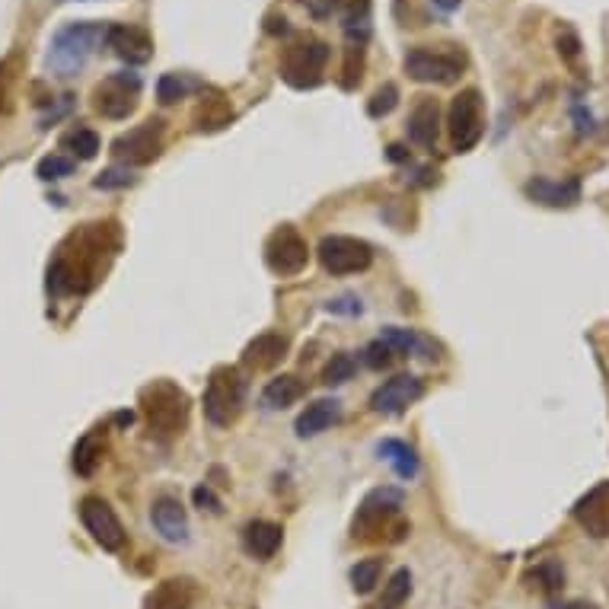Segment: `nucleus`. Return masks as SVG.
I'll return each instance as SVG.
<instances>
[{
  "instance_id": "obj_8",
  "label": "nucleus",
  "mask_w": 609,
  "mask_h": 609,
  "mask_svg": "<svg viewBox=\"0 0 609 609\" xmlns=\"http://www.w3.org/2000/svg\"><path fill=\"white\" fill-rule=\"evenodd\" d=\"M447 131H450V144H453L456 154H469V150L482 141L485 109H482L479 90H463V93L453 96L450 115H447Z\"/></svg>"
},
{
  "instance_id": "obj_16",
  "label": "nucleus",
  "mask_w": 609,
  "mask_h": 609,
  "mask_svg": "<svg viewBox=\"0 0 609 609\" xmlns=\"http://www.w3.org/2000/svg\"><path fill=\"white\" fill-rule=\"evenodd\" d=\"M574 520L581 523V530L594 539H609V482H600L597 488L574 504Z\"/></svg>"
},
{
  "instance_id": "obj_47",
  "label": "nucleus",
  "mask_w": 609,
  "mask_h": 609,
  "mask_svg": "<svg viewBox=\"0 0 609 609\" xmlns=\"http://www.w3.org/2000/svg\"><path fill=\"white\" fill-rule=\"evenodd\" d=\"M558 609H597V606L587 603V600H574V603H565V606H558Z\"/></svg>"
},
{
  "instance_id": "obj_25",
  "label": "nucleus",
  "mask_w": 609,
  "mask_h": 609,
  "mask_svg": "<svg viewBox=\"0 0 609 609\" xmlns=\"http://www.w3.org/2000/svg\"><path fill=\"white\" fill-rule=\"evenodd\" d=\"M380 338L383 342L393 348L396 354H418V358H437L434 354V345L428 342L425 335H418L415 329H399V326H389V329H383L380 332Z\"/></svg>"
},
{
  "instance_id": "obj_44",
  "label": "nucleus",
  "mask_w": 609,
  "mask_h": 609,
  "mask_svg": "<svg viewBox=\"0 0 609 609\" xmlns=\"http://www.w3.org/2000/svg\"><path fill=\"white\" fill-rule=\"evenodd\" d=\"M10 90H13V61H0V109H7Z\"/></svg>"
},
{
  "instance_id": "obj_23",
  "label": "nucleus",
  "mask_w": 609,
  "mask_h": 609,
  "mask_svg": "<svg viewBox=\"0 0 609 609\" xmlns=\"http://www.w3.org/2000/svg\"><path fill=\"white\" fill-rule=\"evenodd\" d=\"M342 418V402L338 399H316L297 418V437H316L329 431L335 421Z\"/></svg>"
},
{
  "instance_id": "obj_26",
  "label": "nucleus",
  "mask_w": 609,
  "mask_h": 609,
  "mask_svg": "<svg viewBox=\"0 0 609 609\" xmlns=\"http://www.w3.org/2000/svg\"><path fill=\"white\" fill-rule=\"evenodd\" d=\"M303 396V383L294 374H281L275 380H268V386L262 389V405L265 409H287Z\"/></svg>"
},
{
  "instance_id": "obj_9",
  "label": "nucleus",
  "mask_w": 609,
  "mask_h": 609,
  "mask_svg": "<svg viewBox=\"0 0 609 609\" xmlns=\"http://www.w3.org/2000/svg\"><path fill=\"white\" fill-rule=\"evenodd\" d=\"M316 256H319V265L335 278L358 275L374 265V249L364 240H358V236H323Z\"/></svg>"
},
{
  "instance_id": "obj_45",
  "label": "nucleus",
  "mask_w": 609,
  "mask_h": 609,
  "mask_svg": "<svg viewBox=\"0 0 609 609\" xmlns=\"http://www.w3.org/2000/svg\"><path fill=\"white\" fill-rule=\"evenodd\" d=\"M389 160H393V163L409 160V150H405L402 144H389Z\"/></svg>"
},
{
  "instance_id": "obj_15",
  "label": "nucleus",
  "mask_w": 609,
  "mask_h": 609,
  "mask_svg": "<svg viewBox=\"0 0 609 609\" xmlns=\"http://www.w3.org/2000/svg\"><path fill=\"white\" fill-rule=\"evenodd\" d=\"M106 42L112 52L128 64H147L150 55H154V39H150V32L141 26L115 23L106 29Z\"/></svg>"
},
{
  "instance_id": "obj_2",
  "label": "nucleus",
  "mask_w": 609,
  "mask_h": 609,
  "mask_svg": "<svg viewBox=\"0 0 609 609\" xmlns=\"http://www.w3.org/2000/svg\"><path fill=\"white\" fill-rule=\"evenodd\" d=\"M412 523L402 517V492L377 488L370 492L351 520V536L367 546H396L409 536Z\"/></svg>"
},
{
  "instance_id": "obj_36",
  "label": "nucleus",
  "mask_w": 609,
  "mask_h": 609,
  "mask_svg": "<svg viewBox=\"0 0 609 609\" xmlns=\"http://www.w3.org/2000/svg\"><path fill=\"white\" fill-rule=\"evenodd\" d=\"M74 160L71 157H61V154H48V157H42L39 160V166H36V176L42 179V182H58V179H67L74 173Z\"/></svg>"
},
{
  "instance_id": "obj_11",
  "label": "nucleus",
  "mask_w": 609,
  "mask_h": 609,
  "mask_svg": "<svg viewBox=\"0 0 609 609\" xmlns=\"http://www.w3.org/2000/svg\"><path fill=\"white\" fill-rule=\"evenodd\" d=\"M138 96H141V77L131 74V71H122V74L106 77L93 90V109L103 118L122 122V118H128L134 109H138Z\"/></svg>"
},
{
  "instance_id": "obj_30",
  "label": "nucleus",
  "mask_w": 609,
  "mask_h": 609,
  "mask_svg": "<svg viewBox=\"0 0 609 609\" xmlns=\"http://www.w3.org/2000/svg\"><path fill=\"white\" fill-rule=\"evenodd\" d=\"M192 90H198V80L185 77V74H163L157 83V99L163 106H173L179 99H185Z\"/></svg>"
},
{
  "instance_id": "obj_39",
  "label": "nucleus",
  "mask_w": 609,
  "mask_h": 609,
  "mask_svg": "<svg viewBox=\"0 0 609 609\" xmlns=\"http://www.w3.org/2000/svg\"><path fill=\"white\" fill-rule=\"evenodd\" d=\"M93 185H96V189H103V192H109V189H128V185H134V176L128 173V166L125 169L112 166V169H106V173H99L93 179Z\"/></svg>"
},
{
  "instance_id": "obj_33",
  "label": "nucleus",
  "mask_w": 609,
  "mask_h": 609,
  "mask_svg": "<svg viewBox=\"0 0 609 609\" xmlns=\"http://www.w3.org/2000/svg\"><path fill=\"white\" fill-rule=\"evenodd\" d=\"M64 147L71 150L77 160H93L99 154V134L90 128H77L64 138Z\"/></svg>"
},
{
  "instance_id": "obj_5",
  "label": "nucleus",
  "mask_w": 609,
  "mask_h": 609,
  "mask_svg": "<svg viewBox=\"0 0 609 609\" xmlns=\"http://www.w3.org/2000/svg\"><path fill=\"white\" fill-rule=\"evenodd\" d=\"M466 55L456 45H418L405 55V74L418 83H437V87H450L463 77Z\"/></svg>"
},
{
  "instance_id": "obj_3",
  "label": "nucleus",
  "mask_w": 609,
  "mask_h": 609,
  "mask_svg": "<svg viewBox=\"0 0 609 609\" xmlns=\"http://www.w3.org/2000/svg\"><path fill=\"white\" fill-rule=\"evenodd\" d=\"M189 396L173 380H154L141 389V412L147 418V428L160 441H169L189 425Z\"/></svg>"
},
{
  "instance_id": "obj_22",
  "label": "nucleus",
  "mask_w": 609,
  "mask_h": 609,
  "mask_svg": "<svg viewBox=\"0 0 609 609\" xmlns=\"http://www.w3.org/2000/svg\"><path fill=\"white\" fill-rule=\"evenodd\" d=\"M284 354H287V338L281 332H262L246 345L243 364L252 370H272L284 361Z\"/></svg>"
},
{
  "instance_id": "obj_18",
  "label": "nucleus",
  "mask_w": 609,
  "mask_h": 609,
  "mask_svg": "<svg viewBox=\"0 0 609 609\" xmlns=\"http://www.w3.org/2000/svg\"><path fill=\"white\" fill-rule=\"evenodd\" d=\"M530 201L536 205H546V208H574L581 201V182L578 179H546V176H536L523 185Z\"/></svg>"
},
{
  "instance_id": "obj_12",
  "label": "nucleus",
  "mask_w": 609,
  "mask_h": 609,
  "mask_svg": "<svg viewBox=\"0 0 609 609\" xmlns=\"http://www.w3.org/2000/svg\"><path fill=\"white\" fill-rule=\"evenodd\" d=\"M307 262H310V246L297 227L284 224L265 240V265L272 268L275 275L281 278L300 275L303 268H307Z\"/></svg>"
},
{
  "instance_id": "obj_27",
  "label": "nucleus",
  "mask_w": 609,
  "mask_h": 609,
  "mask_svg": "<svg viewBox=\"0 0 609 609\" xmlns=\"http://www.w3.org/2000/svg\"><path fill=\"white\" fill-rule=\"evenodd\" d=\"M377 453L383 456V460L396 469V476L402 479H415L418 476V456L415 450L405 444V441H396V437H389V441H383L377 447Z\"/></svg>"
},
{
  "instance_id": "obj_37",
  "label": "nucleus",
  "mask_w": 609,
  "mask_h": 609,
  "mask_svg": "<svg viewBox=\"0 0 609 609\" xmlns=\"http://www.w3.org/2000/svg\"><path fill=\"white\" fill-rule=\"evenodd\" d=\"M396 103H399L396 83H386V87H380V90L374 93V99H370L367 112H370V118H383V115H389V112L396 109Z\"/></svg>"
},
{
  "instance_id": "obj_19",
  "label": "nucleus",
  "mask_w": 609,
  "mask_h": 609,
  "mask_svg": "<svg viewBox=\"0 0 609 609\" xmlns=\"http://www.w3.org/2000/svg\"><path fill=\"white\" fill-rule=\"evenodd\" d=\"M198 587L192 578H166L147 594L144 609H195Z\"/></svg>"
},
{
  "instance_id": "obj_40",
  "label": "nucleus",
  "mask_w": 609,
  "mask_h": 609,
  "mask_svg": "<svg viewBox=\"0 0 609 609\" xmlns=\"http://www.w3.org/2000/svg\"><path fill=\"white\" fill-rule=\"evenodd\" d=\"M192 498H195V507H201V511H211V514H221L224 511V504H221V498L211 492V485H198L195 492H192Z\"/></svg>"
},
{
  "instance_id": "obj_20",
  "label": "nucleus",
  "mask_w": 609,
  "mask_h": 609,
  "mask_svg": "<svg viewBox=\"0 0 609 609\" xmlns=\"http://www.w3.org/2000/svg\"><path fill=\"white\" fill-rule=\"evenodd\" d=\"M437 134H441V106H437V99L421 96L409 115V141L431 150L437 144Z\"/></svg>"
},
{
  "instance_id": "obj_34",
  "label": "nucleus",
  "mask_w": 609,
  "mask_h": 609,
  "mask_svg": "<svg viewBox=\"0 0 609 609\" xmlns=\"http://www.w3.org/2000/svg\"><path fill=\"white\" fill-rule=\"evenodd\" d=\"M354 370H358V361H354L348 351H338V354H332V361L323 370V383L326 386H342V383H348L354 377Z\"/></svg>"
},
{
  "instance_id": "obj_7",
  "label": "nucleus",
  "mask_w": 609,
  "mask_h": 609,
  "mask_svg": "<svg viewBox=\"0 0 609 609\" xmlns=\"http://www.w3.org/2000/svg\"><path fill=\"white\" fill-rule=\"evenodd\" d=\"M329 64V45L319 39H300L284 48L281 55V77L294 90H316L323 83Z\"/></svg>"
},
{
  "instance_id": "obj_17",
  "label": "nucleus",
  "mask_w": 609,
  "mask_h": 609,
  "mask_svg": "<svg viewBox=\"0 0 609 609\" xmlns=\"http://www.w3.org/2000/svg\"><path fill=\"white\" fill-rule=\"evenodd\" d=\"M150 523H154V530L166 543H189V514H185L179 498L160 495L150 504Z\"/></svg>"
},
{
  "instance_id": "obj_28",
  "label": "nucleus",
  "mask_w": 609,
  "mask_h": 609,
  "mask_svg": "<svg viewBox=\"0 0 609 609\" xmlns=\"http://www.w3.org/2000/svg\"><path fill=\"white\" fill-rule=\"evenodd\" d=\"M412 594V571L409 568H399L393 571V578L386 581L383 587V597L377 603H370L367 609H399Z\"/></svg>"
},
{
  "instance_id": "obj_24",
  "label": "nucleus",
  "mask_w": 609,
  "mask_h": 609,
  "mask_svg": "<svg viewBox=\"0 0 609 609\" xmlns=\"http://www.w3.org/2000/svg\"><path fill=\"white\" fill-rule=\"evenodd\" d=\"M230 118H233V109H230V103H227L224 93L211 90L208 96H201V103H198V109H195L198 131H217V128L230 125Z\"/></svg>"
},
{
  "instance_id": "obj_32",
  "label": "nucleus",
  "mask_w": 609,
  "mask_h": 609,
  "mask_svg": "<svg viewBox=\"0 0 609 609\" xmlns=\"http://www.w3.org/2000/svg\"><path fill=\"white\" fill-rule=\"evenodd\" d=\"M527 581H536L533 587H539L543 594L552 597V594H558V590L565 587V571H562V565H558V562H543L536 571L527 574Z\"/></svg>"
},
{
  "instance_id": "obj_35",
  "label": "nucleus",
  "mask_w": 609,
  "mask_h": 609,
  "mask_svg": "<svg viewBox=\"0 0 609 609\" xmlns=\"http://www.w3.org/2000/svg\"><path fill=\"white\" fill-rule=\"evenodd\" d=\"M361 71H364V42H351L345 48V67H342V87L354 90L361 83Z\"/></svg>"
},
{
  "instance_id": "obj_13",
  "label": "nucleus",
  "mask_w": 609,
  "mask_h": 609,
  "mask_svg": "<svg viewBox=\"0 0 609 609\" xmlns=\"http://www.w3.org/2000/svg\"><path fill=\"white\" fill-rule=\"evenodd\" d=\"M80 520L83 527H87V533L93 536L96 546H103L106 552H122L125 543H128V533L122 527V520H118V514L112 511V504L106 498H83L80 501Z\"/></svg>"
},
{
  "instance_id": "obj_14",
  "label": "nucleus",
  "mask_w": 609,
  "mask_h": 609,
  "mask_svg": "<svg viewBox=\"0 0 609 609\" xmlns=\"http://www.w3.org/2000/svg\"><path fill=\"white\" fill-rule=\"evenodd\" d=\"M421 396H425V380L415 374H396L393 380L377 386V393L370 396V409L380 415H399Z\"/></svg>"
},
{
  "instance_id": "obj_1",
  "label": "nucleus",
  "mask_w": 609,
  "mask_h": 609,
  "mask_svg": "<svg viewBox=\"0 0 609 609\" xmlns=\"http://www.w3.org/2000/svg\"><path fill=\"white\" fill-rule=\"evenodd\" d=\"M115 224H90V230H83L74 236V252L61 249V256L55 265L48 268V291L55 294H83L99 281V268H103V252L112 256L115 246H106V236H112Z\"/></svg>"
},
{
  "instance_id": "obj_46",
  "label": "nucleus",
  "mask_w": 609,
  "mask_h": 609,
  "mask_svg": "<svg viewBox=\"0 0 609 609\" xmlns=\"http://www.w3.org/2000/svg\"><path fill=\"white\" fill-rule=\"evenodd\" d=\"M460 4H463V0H434V7H437V10H444V13H453Z\"/></svg>"
},
{
  "instance_id": "obj_38",
  "label": "nucleus",
  "mask_w": 609,
  "mask_h": 609,
  "mask_svg": "<svg viewBox=\"0 0 609 609\" xmlns=\"http://www.w3.org/2000/svg\"><path fill=\"white\" fill-rule=\"evenodd\" d=\"M393 361H396V351L389 348L383 338H377V342H370V345L364 348V364H367L370 370H386Z\"/></svg>"
},
{
  "instance_id": "obj_41",
  "label": "nucleus",
  "mask_w": 609,
  "mask_h": 609,
  "mask_svg": "<svg viewBox=\"0 0 609 609\" xmlns=\"http://www.w3.org/2000/svg\"><path fill=\"white\" fill-rule=\"evenodd\" d=\"M558 55H565L568 61L581 55V39L574 36V29H568V26H562V32H558Z\"/></svg>"
},
{
  "instance_id": "obj_31",
  "label": "nucleus",
  "mask_w": 609,
  "mask_h": 609,
  "mask_svg": "<svg viewBox=\"0 0 609 609\" xmlns=\"http://www.w3.org/2000/svg\"><path fill=\"white\" fill-rule=\"evenodd\" d=\"M383 578V558H364L351 568V587L354 594H370Z\"/></svg>"
},
{
  "instance_id": "obj_6",
  "label": "nucleus",
  "mask_w": 609,
  "mask_h": 609,
  "mask_svg": "<svg viewBox=\"0 0 609 609\" xmlns=\"http://www.w3.org/2000/svg\"><path fill=\"white\" fill-rule=\"evenodd\" d=\"M205 415L211 425L230 428L243 412L246 402V380L236 367H217L205 386Z\"/></svg>"
},
{
  "instance_id": "obj_43",
  "label": "nucleus",
  "mask_w": 609,
  "mask_h": 609,
  "mask_svg": "<svg viewBox=\"0 0 609 609\" xmlns=\"http://www.w3.org/2000/svg\"><path fill=\"white\" fill-rule=\"evenodd\" d=\"M326 310H329V313H342V316H358L364 307H361L358 297H338V300H329V303H326Z\"/></svg>"
},
{
  "instance_id": "obj_42",
  "label": "nucleus",
  "mask_w": 609,
  "mask_h": 609,
  "mask_svg": "<svg viewBox=\"0 0 609 609\" xmlns=\"http://www.w3.org/2000/svg\"><path fill=\"white\" fill-rule=\"evenodd\" d=\"M300 4L307 7V13L316 16V20H326V16H332L338 10L342 0H300Z\"/></svg>"
},
{
  "instance_id": "obj_21",
  "label": "nucleus",
  "mask_w": 609,
  "mask_h": 609,
  "mask_svg": "<svg viewBox=\"0 0 609 609\" xmlns=\"http://www.w3.org/2000/svg\"><path fill=\"white\" fill-rule=\"evenodd\" d=\"M284 543V530L272 520H249L243 527V549L259 558V562H268V558H275V552L281 549Z\"/></svg>"
},
{
  "instance_id": "obj_29",
  "label": "nucleus",
  "mask_w": 609,
  "mask_h": 609,
  "mask_svg": "<svg viewBox=\"0 0 609 609\" xmlns=\"http://www.w3.org/2000/svg\"><path fill=\"white\" fill-rule=\"evenodd\" d=\"M103 453H106V441L99 434H87L83 441L74 447V469H77V476H93L99 460H103Z\"/></svg>"
},
{
  "instance_id": "obj_4",
  "label": "nucleus",
  "mask_w": 609,
  "mask_h": 609,
  "mask_svg": "<svg viewBox=\"0 0 609 609\" xmlns=\"http://www.w3.org/2000/svg\"><path fill=\"white\" fill-rule=\"evenodd\" d=\"M99 42H106L103 23H93V20L67 23L55 32L52 52H48V67H52L58 77H77L93 58Z\"/></svg>"
},
{
  "instance_id": "obj_10",
  "label": "nucleus",
  "mask_w": 609,
  "mask_h": 609,
  "mask_svg": "<svg viewBox=\"0 0 609 609\" xmlns=\"http://www.w3.org/2000/svg\"><path fill=\"white\" fill-rule=\"evenodd\" d=\"M163 138H166L163 118H147L144 125L118 134L112 141V157L122 160L125 166H147L163 154Z\"/></svg>"
}]
</instances>
